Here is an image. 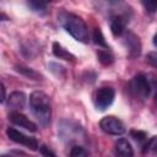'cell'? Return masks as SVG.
I'll return each mask as SVG.
<instances>
[{
    "instance_id": "8",
    "label": "cell",
    "mask_w": 157,
    "mask_h": 157,
    "mask_svg": "<svg viewBox=\"0 0 157 157\" xmlns=\"http://www.w3.org/2000/svg\"><path fill=\"white\" fill-rule=\"evenodd\" d=\"M121 42L125 49L128 50V54L130 58H137L141 54V49H142L141 40L134 32H130L126 29L121 34Z\"/></svg>"
},
{
    "instance_id": "2",
    "label": "cell",
    "mask_w": 157,
    "mask_h": 157,
    "mask_svg": "<svg viewBox=\"0 0 157 157\" xmlns=\"http://www.w3.org/2000/svg\"><path fill=\"white\" fill-rule=\"evenodd\" d=\"M29 108L40 125L47 126L52 118L50 98L43 91H34L29 96Z\"/></svg>"
},
{
    "instance_id": "20",
    "label": "cell",
    "mask_w": 157,
    "mask_h": 157,
    "mask_svg": "<svg viewBox=\"0 0 157 157\" xmlns=\"http://www.w3.org/2000/svg\"><path fill=\"white\" fill-rule=\"evenodd\" d=\"M142 6L145 7V10H146L148 13H155V12H157V1H155V0L142 1Z\"/></svg>"
},
{
    "instance_id": "17",
    "label": "cell",
    "mask_w": 157,
    "mask_h": 157,
    "mask_svg": "<svg viewBox=\"0 0 157 157\" xmlns=\"http://www.w3.org/2000/svg\"><path fill=\"white\" fill-rule=\"evenodd\" d=\"M93 42L98 47H103L104 49H109V47H108V44H107V42L104 39V36H103L101 28H98V27L94 28V31H93Z\"/></svg>"
},
{
    "instance_id": "11",
    "label": "cell",
    "mask_w": 157,
    "mask_h": 157,
    "mask_svg": "<svg viewBox=\"0 0 157 157\" xmlns=\"http://www.w3.org/2000/svg\"><path fill=\"white\" fill-rule=\"evenodd\" d=\"M26 94L21 91L12 92L7 98V108L10 112H20L26 104Z\"/></svg>"
},
{
    "instance_id": "14",
    "label": "cell",
    "mask_w": 157,
    "mask_h": 157,
    "mask_svg": "<svg viewBox=\"0 0 157 157\" xmlns=\"http://www.w3.org/2000/svg\"><path fill=\"white\" fill-rule=\"evenodd\" d=\"M97 58H98L99 63L104 66H109L114 61V55L112 54V52L109 49H98Z\"/></svg>"
},
{
    "instance_id": "21",
    "label": "cell",
    "mask_w": 157,
    "mask_h": 157,
    "mask_svg": "<svg viewBox=\"0 0 157 157\" xmlns=\"http://www.w3.org/2000/svg\"><path fill=\"white\" fill-rule=\"evenodd\" d=\"M130 135L137 142H144V141H146V137H147L146 132L145 131H141V130H131L130 131Z\"/></svg>"
},
{
    "instance_id": "24",
    "label": "cell",
    "mask_w": 157,
    "mask_h": 157,
    "mask_svg": "<svg viewBox=\"0 0 157 157\" xmlns=\"http://www.w3.org/2000/svg\"><path fill=\"white\" fill-rule=\"evenodd\" d=\"M39 151H40V153L43 155V157H58L48 146H45V145H42L40 147H39Z\"/></svg>"
},
{
    "instance_id": "18",
    "label": "cell",
    "mask_w": 157,
    "mask_h": 157,
    "mask_svg": "<svg viewBox=\"0 0 157 157\" xmlns=\"http://www.w3.org/2000/svg\"><path fill=\"white\" fill-rule=\"evenodd\" d=\"M144 151L148 155H152L155 157H157V136H152L147 142L146 145L144 146Z\"/></svg>"
},
{
    "instance_id": "19",
    "label": "cell",
    "mask_w": 157,
    "mask_h": 157,
    "mask_svg": "<svg viewBox=\"0 0 157 157\" xmlns=\"http://www.w3.org/2000/svg\"><path fill=\"white\" fill-rule=\"evenodd\" d=\"M27 5L32 11L38 12V13H44L48 7L47 2H39V1H28Z\"/></svg>"
},
{
    "instance_id": "25",
    "label": "cell",
    "mask_w": 157,
    "mask_h": 157,
    "mask_svg": "<svg viewBox=\"0 0 157 157\" xmlns=\"http://www.w3.org/2000/svg\"><path fill=\"white\" fill-rule=\"evenodd\" d=\"M1 92H2V94H1V103H5V101H6V88H5V85L4 83H1Z\"/></svg>"
},
{
    "instance_id": "5",
    "label": "cell",
    "mask_w": 157,
    "mask_h": 157,
    "mask_svg": "<svg viewBox=\"0 0 157 157\" xmlns=\"http://www.w3.org/2000/svg\"><path fill=\"white\" fill-rule=\"evenodd\" d=\"M129 10H114L109 17L110 31L114 37H121V34L126 31V25L129 23L130 18Z\"/></svg>"
},
{
    "instance_id": "3",
    "label": "cell",
    "mask_w": 157,
    "mask_h": 157,
    "mask_svg": "<svg viewBox=\"0 0 157 157\" xmlns=\"http://www.w3.org/2000/svg\"><path fill=\"white\" fill-rule=\"evenodd\" d=\"M58 135L65 144L80 145V141H85L86 132L83 128L75 120L63 119L58 123Z\"/></svg>"
},
{
    "instance_id": "15",
    "label": "cell",
    "mask_w": 157,
    "mask_h": 157,
    "mask_svg": "<svg viewBox=\"0 0 157 157\" xmlns=\"http://www.w3.org/2000/svg\"><path fill=\"white\" fill-rule=\"evenodd\" d=\"M16 71L22 74L23 76H26L27 78H31V80H36V81H39L42 80V75L39 72H37L36 70L31 69V67H26V66H21V65H17L16 66Z\"/></svg>"
},
{
    "instance_id": "7",
    "label": "cell",
    "mask_w": 157,
    "mask_h": 157,
    "mask_svg": "<svg viewBox=\"0 0 157 157\" xmlns=\"http://www.w3.org/2000/svg\"><path fill=\"white\" fill-rule=\"evenodd\" d=\"M99 128L102 131H104L108 135H121L125 132V126L123 121L114 117V115H107L101 119L99 121Z\"/></svg>"
},
{
    "instance_id": "9",
    "label": "cell",
    "mask_w": 157,
    "mask_h": 157,
    "mask_svg": "<svg viewBox=\"0 0 157 157\" xmlns=\"http://www.w3.org/2000/svg\"><path fill=\"white\" fill-rule=\"evenodd\" d=\"M6 135H7V137L11 140V141H13V142H16V144H20V145H23V146H26L27 148H29V150H37L39 146H38V141L34 139V137H31V136H27V135H25L23 132H21V131H18L17 129H15V128H7V130H6Z\"/></svg>"
},
{
    "instance_id": "22",
    "label": "cell",
    "mask_w": 157,
    "mask_h": 157,
    "mask_svg": "<svg viewBox=\"0 0 157 157\" xmlns=\"http://www.w3.org/2000/svg\"><path fill=\"white\" fill-rule=\"evenodd\" d=\"M150 82H151V87H152V92H153V98H155V103L157 105V76L155 75H148Z\"/></svg>"
},
{
    "instance_id": "16",
    "label": "cell",
    "mask_w": 157,
    "mask_h": 157,
    "mask_svg": "<svg viewBox=\"0 0 157 157\" xmlns=\"http://www.w3.org/2000/svg\"><path fill=\"white\" fill-rule=\"evenodd\" d=\"M69 157H90L87 150L81 145H74L70 147Z\"/></svg>"
},
{
    "instance_id": "13",
    "label": "cell",
    "mask_w": 157,
    "mask_h": 157,
    "mask_svg": "<svg viewBox=\"0 0 157 157\" xmlns=\"http://www.w3.org/2000/svg\"><path fill=\"white\" fill-rule=\"evenodd\" d=\"M53 53L59 59H63V60H66V61H74L75 60V56L58 42L53 43Z\"/></svg>"
},
{
    "instance_id": "12",
    "label": "cell",
    "mask_w": 157,
    "mask_h": 157,
    "mask_svg": "<svg viewBox=\"0 0 157 157\" xmlns=\"http://www.w3.org/2000/svg\"><path fill=\"white\" fill-rule=\"evenodd\" d=\"M114 155L115 157H134V150L126 139L120 137L114 144Z\"/></svg>"
},
{
    "instance_id": "6",
    "label": "cell",
    "mask_w": 157,
    "mask_h": 157,
    "mask_svg": "<svg viewBox=\"0 0 157 157\" xmlns=\"http://www.w3.org/2000/svg\"><path fill=\"white\" fill-rule=\"evenodd\" d=\"M114 97H115V92L112 87L104 86L98 88L93 94V102L96 108L99 110H105L113 103Z\"/></svg>"
},
{
    "instance_id": "26",
    "label": "cell",
    "mask_w": 157,
    "mask_h": 157,
    "mask_svg": "<svg viewBox=\"0 0 157 157\" xmlns=\"http://www.w3.org/2000/svg\"><path fill=\"white\" fill-rule=\"evenodd\" d=\"M152 42H153V44H155V47H157V33H156V34L153 36V40H152Z\"/></svg>"
},
{
    "instance_id": "1",
    "label": "cell",
    "mask_w": 157,
    "mask_h": 157,
    "mask_svg": "<svg viewBox=\"0 0 157 157\" xmlns=\"http://www.w3.org/2000/svg\"><path fill=\"white\" fill-rule=\"evenodd\" d=\"M58 21L60 26L76 40L82 43H87L90 40L88 27L78 15L66 10H61L58 12Z\"/></svg>"
},
{
    "instance_id": "4",
    "label": "cell",
    "mask_w": 157,
    "mask_h": 157,
    "mask_svg": "<svg viewBox=\"0 0 157 157\" xmlns=\"http://www.w3.org/2000/svg\"><path fill=\"white\" fill-rule=\"evenodd\" d=\"M128 90H129L132 98H135L140 102L146 101L150 97V94L152 93V87H151V82H150L148 76L142 74V72L136 74L129 81Z\"/></svg>"
},
{
    "instance_id": "23",
    "label": "cell",
    "mask_w": 157,
    "mask_h": 157,
    "mask_svg": "<svg viewBox=\"0 0 157 157\" xmlns=\"http://www.w3.org/2000/svg\"><path fill=\"white\" fill-rule=\"evenodd\" d=\"M146 59H147V63H148L152 67L157 69V52H150V53L146 55Z\"/></svg>"
},
{
    "instance_id": "10",
    "label": "cell",
    "mask_w": 157,
    "mask_h": 157,
    "mask_svg": "<svg viewBox=\"0 0 157 157\" xmlns=\"http://www.w3.org/2000/svg\"><path fill=\"white\" fill-rule=\"evenodd\" d=\"M9 119L11 120L12 124H15L20 128H23V129H26L28 131H32V132L37 131V125L21 112H10Z\"/></svg>"
},
{
    "instance_id": "27",
    "label": "cell",
    "mask_w": 157,
    "mask_h": 157,
    "mask_svg": "<svg viewBox=\"0 0 157 157\" xmlns=\"http://www.w3.org/2000/svg\"><path fill=\"white\" fill-rule=\"evenodd\" d=\"M1 157H13V156H9V155H2Z\"/></svg>"
}]
</instances>
